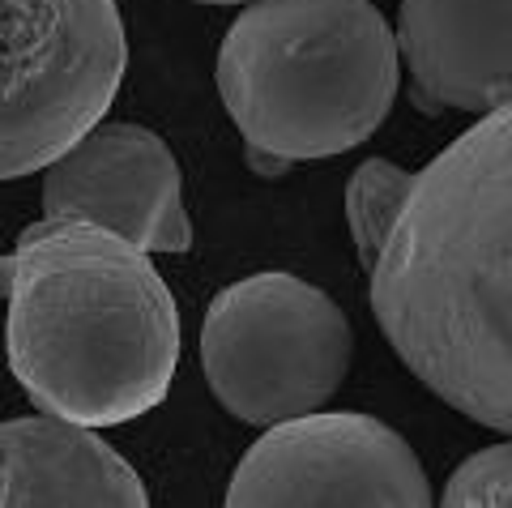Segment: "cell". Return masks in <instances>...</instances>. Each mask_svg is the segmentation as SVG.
I'll return each instance as SVG.
<instances>
[{"label": "cell", "instance_id": "obj_7", "mask_svg": "<svg viewBox=\"0 0 512 508\" xmlns=\"http://www.w3.org/2000/svg\"><path fill=\"white\" fill-rule=\"evenodd\" d=\"M43 214L82 218L146 252H188L192 222L175 154L141 124H94L43 176Z\"/></svg>", "mask_w": 512, "mask_h": 508}, {"label": "cell", "instance_id": "obj_11", "mask_svg": "<svg viewBox=\"0 0 512 508\" xmlns=\"http://www.w3.org/2000/svg\"><path fill=\"white\" fill-rule=\"evenodd\" d=\"M448 508H512V440L491 444L453 470L444 487Z\"/></svg>", "mask_w": 512, "mask_h": 508}, {"label": "cell", "instance_id": "obj_4", "mask_svg": "<svg viewBox=\"0 0 512 508\" xmlns=\"http://www.w3.org/2000/svg\"><path fill=\"white\" fill-rule=\"evenodd\" d=\"M124 69L116 0H0V180L73 150L116 103Z\"/></svg>", "mask_w": 512, "mask_h": 508}, {"label": "cell", "instance_id": "obj_12", "mask_svg": "<svg viewBox=\"0 0 512 508\" xmlns=\"http://www.w3.org/2000/svg\"><path fill=\"white\" fill-rule=\"evenodd\" d=\"M201 5H239V0H201Z\"/></svg>", "mask_w": 512, "mask_h": 508}, {"label": "cell", "instance_id": "obj_10", "mask_svg": "<svg viewBox=\"0 0 512 508\" xmlns=\"http://www.w3.org/2000/svg\"><path fill=\"white\" fill-rule=\"evenodd\" d=\"M414 184V171L389 163V158H367L346 184V218H350V235H355V252L363 269H372L384 240H389L402 201Z\"/></svg>", "mask_w": 512, "mask_h": 508}, {"label": "cell", "instance_id": "obj_3", "mask_svg": "<svg viewBox=\"0 0 512 508\" xmlns=\"http://www.w3.org/2000/svg\"><path fill=\"white\" fill-rule=\"evenodd\" d=\"M397 77V35L372 0H252L214 69L265 176L355 150L389 116Z\"/></svg>", "mask_w": 512, "mask_h": 508}, {"label": "cell", "instance_id": "obj_5", "mask_svg": "<svg viewBox=\"0 0 512 508\" xmlns=\"http://www.w3.org/2000/svg\"><path fill=\"white\" fill-rule=\"evenodd\" d=\"M346 312L286 269H265L222 291L201 325V368L222 410L269 427L320 410L350 372Z\"/></svg>", "mask_w": 512, "mask_h": 508}, {"label": "cell", "instance_id": "obj_1", "mask_svg": "<svg viewBox=\"0 0 512 508\" xmlns=\"http://www.w3.org/2000/svg\"><path fill=\"white\" fill-rule=\"evenodd\" d=\"M367 274L397 359L457 415L512 436V103L414 171Z\"/></svg>", "mask_w": 512, "mask_h": 508}, {"label": "cell", "instance_id": "obj_8", "mask_svg": "<svg viewBox=\"0 0 512 508\" xmlns=\"http://www.w3.org/2000/svg\"><path fill=\"white\" fill-rule=\"evenodd\" d=\"M397 56L414 107L487 116L512 103V0H402Z\"/></svg>", "mask_w": 512, "mask_h": 508}, {"label": "cell", "instance_id": "obj_2", "mask_svg": "<svg viewBox=\"0 0 512 508\" xmlns=\"http://www.w3.org/2000/svg\"><path fill=\"white\" fill-rule=\"evenodd\" d=\"M5 355L43 415L120 427L167 398L180 308L150 252L82 218H43L0 257Z\"/></svg>", "mask_w": 512, "mask_h": 508}, {"label": "cell", "instance_id": "obj_6", "mask_svg": "<svg viewBox=\"0 0 512 508\" xmlns=\"http://www.w3.org/2000/svg\"><path fill=\"white\" fill-rule=\"evenodd\" d=\"M231 508H423L431 483L414 449L359 410H308L269 423V432L244 453L227 491Z\"/></svg>", "mask_w": 512, "mask_h": 508}, {"label": "cell", "instance_id": "obj_9", "mask_svg": "<svg viewBox=\"0 0 512 508\" xmlns=\"http://www.w3.org/2000/svg\"><path fill=\"white\" fill-rule=\"evenodd\" d=\"M146 508V483L94 427L39 415L0 423V508Z\"/></svg>", "mask_w": 512, "mask_h": 508}]
</instances>
